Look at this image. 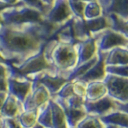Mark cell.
Returning <instances> with one entry per match:
<instances>
[{
    "label": "cell",
    "instance_id": "obj_39",
    "mask_svg": "<svg viewBox=\"0 0 128 128\" xmlns=\"http://www.w3.org/2000/svg\"><path fill=\"white\" fill-rule=\"evenodd\" d=\"M1 1H3L4 3H7V4H9V5H16L18 2H19V0H1Z\"/></svg>",
    "mask_w": 128,
    "mask_h": 128
},
{
    "label": "cell",
    "instance_id": "obj_29",
    "mask_svg": "<svg viewBox=\"0 0 128 128\" xmlns=\"http://www.w3.org/2000/svg\"><path fill=\"white\" fill-rule=\"evenodd\" d=\"M19 2H21L22 4L28 6L30 8H32L34 10H38V12H42L44 16L49 11V9L43 4L41 0H19Z\"/></svg>",
    "mask_w": 128,
    "mask_h": 128
},
{
    "label": "cell",
    "instance_id": "obj_12",
    "mask_svg": "<svg viewBox=\"0 0 128 128\" xmlns=\"http://www.w3.org/2000/svg\"><path fill=\"white\" fill-rule=\"evenodd\" d=\"M105 56L106 53H100L98 52V60L96 62L90 69L86 72L81 78H80L78 81L89 83L92 81H103L104 78L106 76V71H105ZM76 81V80H75Z\"/></svg>",
    "mask_w": 128,
    "mask_h": 128
},
{
    "label": "cell",
    "instance_id": "obj_2",
    "mask_svg": "<svg viewBox=\"0 0 128 128\" xmlns=\"http://www.w3.org/2000/svg\"><path fill=\"white\" fill-rule=\"evenodd\" d=\"M44 54L56 75L67 76L78 63L75 44L51 38L44 46Z\"/></svg>",
    "mask_w": 128,
    "mask_h": 128
},
{
    "label": "cell",
    "instance_id": "obj_10",
    "mask_svg": "<svg viewBox=\"0 0 128 128\" xmlns=\"http://www.w3.org/2000/svg\"><path fill=\"white\" fill-rule=\"evenodd\" d=\"M51 95L42 85H32L31 93L23 102V110H38L50 100Z\"/></svg>",
    "mask_w": 128,
    "mask_h": 128
},
{
    "label": "cell",
    "instance_id": "obj_35",
    "mask_svg": "<svg viewBox=\"0 0 128 128\" xmlns=\"http://www.w3.org/2000/svg\"><path fill=\"white\" fill-rule=\"evenodd\" d=\"M117 107H118V109H120V110H122V111L128 114V102L120 103V102H117Z\"/></svg>",
    "mask_w": 128,
    "mask_h": 128
},
{
    "label": "cell",
    "instance_id": "obj_4",
    "mask_svg": "<svg viewBox=\"0 0 128 128\" xmlns=\"http://www.w3.org/2000/svg\"><path fill=\"white\" fill-rule=\"evenodd\" d=\"M45 46V45H44ZM44 46L36 54L27 58L18 64H10L11 69L17 75L31 78L43 72H54L53 67L44 54ZM56 74V73H54Z\"/></svg>",
    "mask_w": 128,
    "mask_h": 128
},
{
    "label": "cell",
    "instance_id": "obj_19",
    "mask_svg": "<svg viewBox=\"0 0 128 128\" xmlns=\"http://www.w3.org/2000/svg\"><path fill=\"white\" fill-rule=\"evenodd\" d=\"M128 64V48L118 47L106 53L105 65H126Z\"/></svg>",
    "mask_w": 128,
    "mask_h": 128
},
{
    "label": "cell",
    "instance_id": "obj_17",
    "mask_svg": "<svg viewBox=\"0 0 128 128\" xmlns=\"http://www.w3.org/2000/svg\"><path fill=\"white\" fill-rule=\"evenodd\" d=\"M22 111H23V105L21 102L17 100L14 96L8 94L0 111V118H16Z\"/></svg>",
    "mask_w": 128,
    "mask_h": 128
},
{
    "label": "cell",
    "instance_id": "obj_41",
    "mask_svg": "<svg viewBox=\"0 0 128 128\" xmlns=\"http://www.w3.org/2000/svg\"><path fill=\"white\" fill-rule=\"evenodd\" d=\"M32 128H45L44 127V126H42V125H41V124H39V123H36V124H34V126H32Z\"/></svg>",
    "mask_w": 128,
    "mask_h": 128
},
{
    "label": "cell",
    "instance_id": "obj_31",
    "mask_svg": "<svg viewBox=\"0 0 128 128\" xmlns=\"http://www.w3.org/2000/svg\"><path fill=\"white\" fill-rule=\"evenodd\" d=\"M73 87H74V94L75 95L85 98L86 83L76 80V81H73Z\"/></svg>",
    "mask_w": 128,
    "mask_h": 128
},
{
    "label": "cell",
    "instance_id": "obj_45",
    "mask_svg": "<svg viewBox=\"0 0 128 128\" xmlns=\"http://www.w3.org/2000/svg\"><path fill=\"white\" fill-rule=\"evenodd\" d=\"M1 25H2V17L0 16V27H1Z\"/></svg>",
    "mask_w": 128,
    "mask_h": 128
},
{
    "label": "cell",
    "instance_id": "obj_20",
    "mask_svg": "<svg viewBox=\"0 0 128 128\" xmlns=\"http://www.w3.org/2000/svg\"><path fill=\"white\" fill-rule=\"evenodd\" d=\"M52 111V128H69L62 108L54 98L49 100Z\"/></svg>",
    "mask_w": 128,
    "mask_h": 128
},
{
    "label": "cell",
    "instance_id": "obj_28",
    "mask_svg": "<svg viewBox=\"0 0 128 128\" xmlns=\"http://www.w3.org/2000/svg\"><path fill=\"white\" fill-rule=\"evenodd\" d=\"M74 87H73V81H67L64 84L61 89L58 92V94L53 98H58L61 100H67L70 96H74Z\"/></svg>",
    "mask_w": 128,
    "mask_h": 128
},
{
    "label": "cell",
    "instance_id": "obj_43",
    "mask_svg": "<svg viewBox=\"0 0 128 128\" xmlns=\"http://www.w3.org/2000/svg\"><path fill=\"white\" fill-rule=\"evenodd\" d=\"M96 1H98V4L100 5V4H102V3H103L105 0H96Z\"/></svg>",
    "mask_w": 128,
    "mask_h": 128
},
{
    "label": "cell",
    "instance_id": "obj_5",
    "mask_svg": "<svg viewBox=\"0 0 128 128\" xmlns=\"http://www.w3.org/2000/svg\"><path fill=\"white\" fill-rule=\"evenodd\" d=\"M96 48L100 53H108L114 48H128V38L122 32L113 29H107L96 36Z\"/></svg>",
    "mask_w": 128,
    "mask_h": 128
},
{
    "label": "cell",
    "instance_id": "obj_1",
    "mask_svg": "<svg viewBox=\"0 0 128 128\" xmlns=\"http://www.w3.org/2000/svg\"><path fill=\"white\" fill-rule=\"evenodd\" d=\"M59 28L47 21L0 27V53L12 64L36 54Z\"/></svg>",
    "mask_w": 128,
    "mask_h": 128
},
{
    "label": "cell",
    "instance_id": "obj_38",
    "mask_svg": "<svg viewBox=\"0 0 128 128\" xmlns=\"http://www.w3.org/2000/svg\"><path fill=\"white\" fill-rule=\"evenodd\" d=\"M41 1H42V3L46 6L48 9H50V8L52 7V5H53L54 2V0H41Z\"/></svg>",
    "mask_w": 128,
    "mask_h": 128
},
{
    "label": "cell",
    "instance_id": "obj_3",
    "mask_svg": "<svg viewBox=\"0 0 128 128\" xmlns=\"http://www.w3.org/2000/svg\"><path fill=\"white\" fill-rule=\"evenodd\" d=\"M2 23L7 25H22L44 21L42 12L18 2L16 5L7 9L1 14Z\"/></svg>",
    "mask_w": 128,
    "mask_h": 128
},
{
    "label": "cell",
    "instance_id": "obj_16",
    "mask_svg": "<svg viewBox=\"0 0 128 128\" xmlns=\"http://www.w3.org/2000/svg\"><path fill=\"white\" fill-rule=\"evenodd\" d=\"M100 118L105 126L112 125L117 128H128V114L120 109L113 110Z\"/></svg>",
    "mask_w": 128,
    "mask_h": 128
},
{
    "label": "cell",
    "instance_id": "obj_30",
    "mask_svg": "<svg viewBox=\"0 0 128 128\" xmlns=\"http://www.w3.org/2000/svg\"><path fill=\"white\" fill-rule=\"evenodd\" d=\"M64 102H66V104L71 108H74V109H84V102H85V98H82V96H70L69 98L67 100H63Z\"/></svg>",
    "mask_w": 128,
    "mask_h": 128
},
{
    "label": "cell",
    "instance_id": "obj_7",
    "mask_svg": "<svg viewBox=\"0 0 128 128\" xmlns=\"http://www.w3.org/2000/svg\"><path fill=\"white\" fill-rule=\"evenodd\" d=\"M107 89V96L120 103L128 102V78L108 75L103 80Z\"/></svg>",
    "mask_w": 128,
    "mask_h": 128
},
{
    "label": "cell",
    "instance_id": "obj_44",
    "mask_svg": "<svg viewBox=\"0 0 128 128\" xmlns=\"http://www.w3.org/2000/svg\"><path fill=\"white\" fill-rule=\"evenodd\" d=\"M105 128H117V127H115V126H112V125H106V126H105Z\"/></svg>",
    "mask_w": 128,
    "mask_h": 128
},
{
    "label": "cell",
    "instance_id": "obj_36",
    "mask_svg": "<svg viewBox=\"0 0 128 128\" xmlns=\"http://www.w3.org/2000/svg\"><path fill=\"white\" fill-rule=\"evenodd\" d=\"M12 5H9V4H7V3H4L3 1H1L0 0V14L3 12L4 11H6L7 9H9V8H12Z\"/></svg>",
    "mask_w": 128,
    "mask_h": 128
},
{
    "label": "cell",
    "instance_id": "obj_33",
    "mask_svg": "<svg viewBox=\"0 0 128 128\" xmlns=\"http://www.w3.org/2000/svg\"><path fill=\"white\" fill-rule=\"evenodd\" d=\"M0 93H8V81H7V78L0 76Z\"/></svg>",
    "mask_w": 128,
    "mask_h": 128
},
{
    "label": "cell",
    "instance_id": "obj_46",
    "mask_svg": "<svg viewBox=\"0 0 128 128\" xmlns=\"http://www.w3.org/2000/svg\"><path fill=\"white\" fill-rule=\"evenodd\" d=\"M0 128H3L2 127V123H1V118H0Z\"/></svg>",
    "mask_w": 128,
    "mask_h": 128
},
{
    "label": "cell",
    "instance_id": "obj_26",
    "mask_svg": "<svg viewBox=\"0 0 128 128\" xmlns=\"http://www.w3.org/2000/svg\"><path fill=\"white\" fill-rule=\"evenodd\" d=\"M67 1L73 16L80 19H84L85 2H83L82 0H67Z\"/></svg>",
    "mask_w": 128,
    "mask_h": 128
},
{
    "label": "cell",
    "instance_id": "obj_23",
    "mask_svg": "<svg viewBox=\"0 0 128 128\" xmlns=\"http://www.w3.org/2000/svg\"><path fill=\"white\" fill-rule=\"evenodd\" d=\"M102 16H103L102 9L98 1L86 3L85 9H84V19L85 20L98 18Z\"/></svg>",
    "mask_w": 128,
    "mask_h": 128
},
{
    "label": "cell",
    "instance_id": "obj_22",
    "mask_svg": "<svg viewBox=\"0 0 128 128\" xmlns=\"http://www.w3.org/2000/svg\"><path fill=\"white\" fill-rule=\"evenodd\" d=\"M38 123L45 128H52V111L49 102L38 109Z\"/></svg>",
    "mask_w": 128,
    "mask_h": 128
},
{
    "label": "cell",
    "instance_id": "obj_37",
    "mask_svg": "<svg viewBox=\"0 0 128 128\" xmlns=\"http://www.w3.org/2000/svg\"><path fill=\"white\" fill-rule=\"evenodd\" d=\"M7 95H8V93H0V111H1V108H2L3 104H4V102H5L6 98H7Z\"/></svg>",
    "mask_w": 128,
    "mask_h": 128
},
{
    "label": "cell",
    "instance_id": "obj_15",
    "mask_svg": "<svg viewBox=\"0 0 128 128\" xmlns=\"http://www.w3.org/2000/svg\"><path fill=\"white\" fill-rule=\"evenodd\" d=\"M54 98L62 108L69 127L76 126V124L87 115L85 109H74V108L68 106L66 104V102L61 98Z\"/></svg>",
    "mask_w": 128,
    "mask_h": 128
},
{
    "label": "cell",
    "instance_id": "obj_9",
    "mask_svg": "<svg viewBox=\"0 0 128 128\" xmlns=\"http://www.w3.org/2000/svg\"><path fill=\"white\" fill-rule=\"evenodd\" d=\"M30 80L32 81V85L44 86L51 95V98L56 96L61 87L68 81L66 78L56 75L53 72H43L31 78Z\"/></svg>",
    "mask_w": 128,
    "mask_h": 128
},
{
    "label": "cell",
    "instance_id": "obj_18",
    "mask_svg": "<svg viewBox=\"0 0 128 128\" xmlns=\"http://www.w3.org/2000/svg\"><path fill=\"white\" fill-rule=\"evenodd\" d=\"M107 96V89L103 81H92L86 83L85 100L95 102Z\"/></svg>",
    "mask_w": 128,
    "mask_h": 128
},
{
    "label": "cell",
    "instance_id": "obj_47",
    "mask_svg": "<svg viewBox=\"0 0 128 128\" xmlns=\"http://www.w3.org/2000/svg\"><path fill=\"white\" fill-rule=\"evenodd\" d=\"M69 128H78L76 126H75V127H69Z\"/></svg>",
    "mask_w": 128,
    "mask_h": 128
},
{
    "label": "cell",
    "instance_id": "obj_27",
    "mask_svg": "<svg viewBox=\"0 0 128 128\" xmlns=\"http://www.w3.org/2000/svg\"><path fill=\"white\" fill-rule=\"evenodd\" d=\"M106 74L128 78V64L126 65H110L105 67Z\"/></svg>",
    "mask_w": 128,
    "mask_h": 128
},
{
    "label": "cell",
    "instance_id": "obj_32",
    "mask_svg": "<svg viewBox=\"0 0 128 128\" xmlns=\"http://www.w3.org/2000/svg\"><path fill=\"white\" fill-rule=\"evenodd\" d=\"M1 123L3 128H22L19 124L17 118H1Z\"/></svg>",
    "mask_w": 128,
    "mask_h": 128
},
{
    "label": "cell",
    "instance_id": "obj_25",
    "mask_svg": "<svg viewBox=\"0 0 128 128\" xmlns=\"http://www.w3.org/2000/svg\"><path fill=\"white\" fill-rule=\"evenodd\" d=\"M111 22V29L123 34L128 38V18L127 19H120L116 16H107Z\"/></svg>",
    "mask_w": 128,
    "mask_h": 128
},
{
    "label": "cell",
    "instance_id": "obj_34",
    "mask_svg": "<svg viewBox=\"0 0 128 128\" xmlns=\"http://www.w3.org/2000/svg\"><path fill=\"white\" fill-rule=\"evenodd\" d=\"M9 73H10V71H9V65L0 64V76L8 78Z\"/></svg>",
    "mask_w": 128,
    "mask_h": 128
},
{
    "label": "cell",
    "instance_id": "obj_8",
    "mask_svg": "<svg viewBox=\"0 0 128 128\" xmlns=\"http://www.w3.org/2000/svg\"><path fill=\"white\" fill-rule=\"evenodd\" d=\"M73 16L67 0H54L52 7L45 14L44 19L49 24L60 28Z\"/></svg>",
    "mask_w": 128,
    "mask_h": 128
},
{
    "label": "cell",
    "instance_id": "obj_14",
    "mask_svg": "<svg viewBox=\"0 0 128 128\" xmlns=\"http://www.w3.org/2000/svg\"><path fill=\"white\" fill-rule=\"evenodd\" d=\"M103 16H116L120 19L128 18V0H105L100 4Z\"/></svg>",
    "mask_w": 128,
    "mask_h": 128
},
{
    "label": "cell",
    "instance_id": "obj_21",
    "mask_svg": "<svg viewBox=\"0 0 128 128\" xmlns=\"http://www.w3.org/2000/svg\"><path fill=\"white\" fill-rule=\"evenodd\" d=\"M38 110H23L16 118L22 128H32L38 122Z\"/></svg>",
    "mask_w": 128,
    "mask_h": 128
},
{
    "label": "cell",
    "instance_id": "obj_42",
    "mask_svg": "<svg viewBox=\"0 0 128 128\" xmlns=\"http://www.w3.org/2000/svg\"><path fill=\"white\" fill-rule=\"evenodd\" d=\"M82 1L85 3H89V2H93V1H96V0H82Z\"/></svg>",
    "mask_w": 128,
    "mask_h": 128
},
{
    "label": "cell",
    "instance_id": "obj_11",
    "mask_svg": "<svg viewBox=\"0 0 128 128\" xmlns=\"http://www.w3.org/2000/svg\"><path fill=\"white\" fill-rule=\"evenodd\" d=\"M84 109L86 113L89 115L102 117L113 110L118 109L117 102L111 98L109 96H105L104 98L95 100V102H86L85 100Z\"/></svg>",
    "mask_w": 128,
    "mask_h": 128
},
{
    "label": "cell",
    "instance_id": "obj_40",
    "mask_svg": "<svg viewBox=\"0 0 128 128\" xmlns=\"http://www.w3.org/2000/svg\"><path fill=\"white\" fill-rule=\"evenodd\" d=\"M11 63L10 61H8L7 59L1 54V53H0V64H5V65H9V64Z\"/></svg>",
    "mask_w": 128,
    "mask_h": 128
},
{
    "label": "cell",
    "instance_id": "obj_24",
    "mask_svg": "<svg viewBox=\"0 0 128 128\" xmlns=\"http://www.w3.org/2000/svg\"><path fill=\"white\" fill-rule=\"evenodd\" d=\"M78 128H105L100 117L87 114L80 122L76 124Z\"/></svg>",
    "mask_w": 128,
    "mask_h": 128
},
{
    "label": "cell",
    "instance_id": "obj_6",
    "mask_svg": "<svg viewBox=\"0 0 128 128\" xmlns=\"http://www.w3.org/2000/svg\"><path fill=\"white\" fill-rule=\"evenodd\" d=\"M11 64V63H10ZM9 64V76L7 78L8 81V94L14 96L17 100L23 103L28 95L31 93L32 88V81L28 78L22 76L14 73Z\"/></svg>",
    "mask_w": 128,
    "mask_h": 128
},
{
    "label": "cell",
    "instance_id": "obj_13",
    "mask_svg": "<svg viewBox=\"0 0 128 128\" xmlns=\"http://www.w3.org/2000/svg\"><path fill=\"white\" fill-rule=\"evenodd\" d=\"M75 48L78 56L76 66L89 61L98 54V48L95 38H88L86 40L78 42L75 44Z\"/></svg>",
    "mask_w": 128,
    "mask_h": 128
}]
</instances>
